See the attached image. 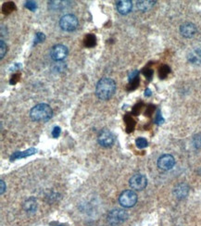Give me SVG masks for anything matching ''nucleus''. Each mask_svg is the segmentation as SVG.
Listing matches in <instances>:
<instances>
[{
    "mask_svg": "<svg viewBox=\"0 0 201 226\" xmlns=\"http://www.w3.org/2000/svg\"><path fill=\"white\" fill-rule=\"evenodd\" d=\"M116 92V83L110 78L100 79L96 87V95L101 100H109Z\"/></svg>",
    "mask_w": 201,
    "mask_h": 226,
    "instance_id": "f257e3e1",
    "label": "nucleus"
},
{
    "mask_svg": "<svg viewBox=\"0 0 201 226\" xmlns=\"http://www.w3.org/2000/svg\"><path fill=\"white\" fill-rule=\"evenodd\" d=\"M30 116L34 122H46L52 118L53 110L47 104H38L31 109Z\"/></svg>",
    "mask_w": 201,
    "mask_h": 226,
    "instance_id": "f03ea898",
    "label": "nucleus"
},
{
    "mask_svg": "<svg viewBox=\"0 0 201 226\" xmlns=\"http://www.w3.org/2000/svg\"><path fill=\"white\" fill-rule=\"evenodd\" d=\"M59 26L66 32H72L78 27V19L73 14L64 15L59 21Z\"/></svg>",
    "mask_w": 201,
    "mask_h": 226,
    "instance_id": "7ed1b4c3",
    "label": "nucleus"
},
{
    "mask_svg": "<svg viewBox=\"0 0 201 226\" xmlns=\"http://www.w3.org/2000/svg\"><path fill=\"white\" fill-rule=\"evenodd\" d=\"M119 202L123 208H132L137 202V195L133 190H125L119 197Z\"/></svg>",
    "mask_w": 201,
    "mask_h": 226,
    "instance_id": "20e7f679",
    "label": "nucleus"
},
{
    "mask_svg": "<svg viewBox=\"0 0 201 226\" xmlns=\"http://www.w3.org/2000/svg\"><path fill=\"white\" fill-rule=\"evenodd\" d=\"M128 218V214L127 212L121 210V209H116L111 210L109 215H108V222L110 225H119L122 223L123 222L126 221V219Z\"/></svg>",
    "mask_w": 201,
    "mask_h": 226,
    "instance_id": "39448f33",
    "label": "nucleus"
},
{
    "mask_svg": "<svg viewBox=\"0 0 201 226\" xmlns=\"http://www.w3.org/2000/svg\"><path fill=\"white\" fill-rule=\"evenodd\" d=\"M129 184L134 190L141 191L146 188L147 185V179L143 174H134V176L131 177Z\"/></svg>",
    "mask_w": 201,
    "mask_h": 226,
    "instance_id": "423d86ee",
    "label": "nucleus"
},
{
    "mask_svg": "<svg viewBox=\"0 0 201 226\" xmlns=\"http://www.w3.org/2000/svg\"><path fill=\"white\" fill-rule=\"evenodd\" d=\"M97 141L100 146L104 147H111L114 143V135L109 130L104 129L99 133L97 136Z\"/></svg>",
    "mask_w": 201,
    "mask_h": 226,
    "instance_id": "0eeeda50",
    "label": "nucleus"
},
{
    "mask_svg": "<svg viewBox=\"0 0 201 226\" xmlns=\"http://www.w3.org/2000/svg\"><path fill=\"white\" fill-rule=\"evenodd\" d=\"M67 54L68 48L63 45H56L50 50V56H51L52 59L56 61L62 60L63 59H65Z\"/></svg>",
    "mask_w": 201,
    "mask_h": 226,
    "instance_id": "6e6552de",
    "label": "nucleus"
},
{
    "mask_svg": "<svg viewBox=\"0 0 201 226\" xmlns=\"http://www.w3.org/2000/svg\"><path fill=\"white\" fill-rule=\"evenodd\" d=\"M175 164V159L172 155L165 154L162 155L158 160V166L163 171H169L173 168Z\"/></svg>",
    "mask_w": 201,
    "mask_h": 226,
    "instance_id": "1a4fd4ad",
    "label": "nucleus"
},
{
    "mask_svg": "<svg viewBox=\"0 0 201 226\" xmlns=\"http://www.w3.org/2000/svg\"><path fill=\"white\" fill-rule=\"evenodd\" d=\"M180 33L181 34L186 37V38H191L197 33V27L195 26L193 23L186 22L180 27Z\"/></svg>",
    "mask_w": 201,
    "mask_h": 226,
    "instance_id": "9d476101",
    "label": "nucleus"
},
{
    "mask_svg": "<svg viewBox=\"0 0 201 226\" xmlns=\"http://www.w3.org/2000/svg\"><path fill=\"white\" fill-rule=\"evenodd\" d=\"M116 8H117V10L119 11V13L125 15V14H128L132 10L133 4H132V1H130V0H120V1H118L116 3Z\"/></svg>",
    "mask_w": 201,
    "mask_h": 226,
    "instance_id": "9b49d317",
    "label": "nucleus"
},
{
    "mask_svg": "<svg viewBox=\"0 0 201 226\" xmlns=\"http://www.w3.org/2000/svg\"><path fill=\"white\" fill-rule=\"evenodd\" d=\"M188 192H189V187H188L187 185H185V184L178 185L174 188V191H173L174 196L178 199H183V198L186 197V196L188 195Z\"/></svg>",
    "mask_w": 201,
    "mask_h": 226,
    "instance_id": "f8f14e48",
    "label": "nucleus"
},
{
    "mask_svg": "<svg viewBox=\"0 0 201 226\" xmlns=\"http://www.w3.org/2000/svg\"><path fill=\"white\" fill-rule=\"evenodd\" d=\"M188 60L193 64H201V49H194L188 54Z\"/></svg>",
    "mask_w": 201,
    "mask_h": 226,
    "instance_id": "ddd939ff",
    "label": "nucleus"
},
{
    "mask_svg": "<svg viewBox=\"0 0 201 226\" xmlns=\"http://www.w3.org/2000/svg\"><path fill=\"white\" fill-rule=\"evenodd\" d=\"M35 152H36V149H34V148H30L28 150H25V151H18V152H15L14 154H12V156L10 157V160H15V159H19L26 158V157L34 155Z\"/></svg>",
    "mask_w": 201,
    "mask_h": 226,
    "instance_id": "4468645a",
    "label": "nucleus"
},
{
    "mask_svg": "<svg viewBox=\"0 0 201 226\" xmlns=\"http://www.w3.org/2000/svg\"><path fill=\"white\" fill-rule=\"evenodd\" d=\"M23 208H24V210H26L27 212H34L36 210V209H37L36 199L34 198V197L28 198L26 201L24 202Z\"/></svg>",
    "mask_w": 201,
    "mask_h": 226,
    "instance_id": "2eb2a0df",
    "label": "nucleus"
},
{
    "mask_svg": "<svg viewBox=\"0 0 201 226\" xmlns=\"http://www.w3.org/2000/svg\"><path fill=\"white\" fill-rule=\"evenodd\" d=\"M155 1H138L137 8L141 11H147L155 5Z\"/></svg>",
    "mask_w": 201,
    "mask_h": 226,
    "instance_id": "dca6fc26",
    "label": "nucleus"
},
{
    "mask_svg": "<svg viewBox=\"0 0 201 226\" xmlns=\"http://www.w3.org/2000/svg\"><path fill=\"white\" fill-rule=\"evenodd\" d=\"M65 3H68V2H66V1H50L48 4H49V8L51 9L60 10L63 8H65V6H66Z\"/></svg>",
    "mask_w": 201,
    "mask_h": 226,
    "instance_id": "f3484780",
    "label": "nucleus"
},
{
    "mask_svg": "<svg viewBox=\"0 0 201 226\" xmlns=\"http://www.w3.org/2000/svg\"><path fill=\"white\" fill-rule=\"evenodd\" d=\"M135 145H136V147H137L138 148H140V149L145 148V147H147V141L146 138L139 137V138H137V139H136Z\"/></svg>",
    "mask_w": 201,
    "mask_h": 226,
    "instance_id": "a211bd4d",
    "label": "nucleus"
},
{
    "mask_svg": "<svg viewBox=\"0 0 201 226\" xmlns=\"http://www.w3.org/2000/svg\"><path fill=\"white\" fill-rule=\"evenodd\" d=\"M46 39V35L44 34L43 33H37L35 34V38H34V45H37V44L42 43L44 42V40Z\"/></svg>",
    "mask_w": 201,
    "mask_h": 226,
    "instance_id": "6ab92c4d",
    "label": "nucleus"
},
{
    "mask_svg": "<svg viewBox=\"0 0 201 226\" xmlns=\"http://www.w3.org/2000/svg\"><path fill=\"white\" fill-rule=\"evenodd\" d=\"M89 43H91V46H95L96 38H95V36H94V35H88V36L86 37V39H85V46H89V45H90Z\"/></svg>",
    "mask_w": 201,
    "mask_h": 226,
    "instance_id": "aec40b11",
    "label": "nucleus"
},
{
    "mask_svg": "<svg viewBox=\"0 0 201 226\" xmlns=\"http://www.w3.org/2000/svg\"><path fill=\"white\" fill-rule=\"evenodd\" d=\"M0 45H1V52H0V58L3 59L4 56L6 55V53H7V45H6V43L1 40V42H0Z\"/></svg>",
    "mask_w": 201,
    "mask_h": 226,
    "instance_id": "412c9836",
    "label": "nucleus"
},
{
    "mask_svg": "<svg viewBox=\"0 0 201 226\" xmlns=\"http://www.w3.org/2000/svg\"><path fill=\"white\" fill-rule=\"evenodd\" d=\"M25 7H26L28 9L32 10V11H34L37 8V5L34 1H27L26 2V5H25Z\"/></svg>",
    "mask_w": 201,
    "mask_h": 226,
    "instance_id": "4be33fe9",
    "label": "nucleus"
},
{
    "mask_svg": "<svg viewBox=\"0 0 201 226\" xmlns=\"http://www.w3.org/2000/svg\"><path fill=\"white\" fill-rule=\"evenodd\" d=\"M60 133H61L60 127L56 126V127H54V129H53V131H52V136H53L54 138H58V137L60 135Z\"/></svg>",
    "mask_w": 201,
    "mask_h": 226,
    "instance_id": "5701e85b",
    "label": "nucleus"
},
{
    "mask_svg": "<svg viewBox=\"0 0 201 226\" xmlns=\"http://www.w3.org/2000/svg\"><path fill=\"white\" fill-rule=\"evenodd\" d=\"M194 144L197 147H201V136H196L194 139Z\"/></svg>",
    "mask_w": 201,
    "mask_h": 226,
    "instance_id": "b1692460",
    "label": "nucleus"
},
{
    "mask_svg": "<svg viewBox=\"0 0 201 226\" xmlns=\"http://www.w3.org/2000/svg\"><path fill=\"white\" fill-rule=\"evenodd\" d=\"M156 122L158 123V124H160V123H162V122H163V119H162V117H161V114H160V111L158 112V115H157Z\"/></svg>",
    "mask_w": 201,
    "mask_h": 226,
    "instance_id": "393cba45",
    "label": "nucleus"
},
{
    "mask_svg": "<svg viewBox=\"0 0 201 226\" xmlns=\"http://www.w3.org/2000/svg\"><path fill=\"white\" fill-rule=\"evenodd\" d=\"M0 185H1V194H3L6 190V185H5V182L3 180L0 181Z\"/></svg>",
    "mask_w": 201,
    "mask_h": 226,
    "instance_id": "a878e982",
    "label": "nucleus"
},
{
    "mask_svg": "<svg viewBox=\"0 0 201 226\" xmlns=\"http://www.w3.org/2000/svg\"><path fill=\"white\" fill-rule=\"evenodd\" d=\"M145 96L146 97H150V96H151V91H150L149 89H147L145 91Z\"/></svg>",
    "mask_w": 201,
    "mask_h": 226,
    "instance_id": "bb28decb",
    "label": "nucleus"
}]
</instances>
